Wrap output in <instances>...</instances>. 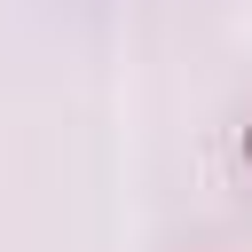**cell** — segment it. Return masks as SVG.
<instances>
[{"label": "cell", "mask_w": 252, "mask_h": 252, "mask_svg": "<svg viewBox=\"0 0 252 252\" xmlns=\"http://www.w3.org/2000/svg\"><path fill=\"white\" fill-rule=\"evenodd\" d=\"M244 165H252V134H244Z\"/></svg>", "instance_id": "obj_1"}]
</instances>
